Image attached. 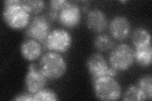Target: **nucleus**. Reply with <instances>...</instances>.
<instances>
[{
  "instance_id": "1",
  "label": "nucleus",
  "mask_w": 152,
  "mask_h": 101,
  "mask_svg": "<svg viewBox=\"0 0 152 101\" xmlns=\"http://www.w3.org/2000/svg\"><path fill=\"white\" fill-rule=\"evenodd\" d=\"M3 17L7 25L13 29H22L30 23V13L23 7L20 0L4 1Z\"/></svg>"
},
{
  "instance_id": "2",
  "label": "nucleus",
  "mask_w": 152,
  "mask_h": 101,
  "mask_svg": "<svg viewBox=\"0 0 152 101\" xmlns=\"http://www.w3.org/2000/svg\"><path fill=\"white\" fill-rule=\"evenodd\" d=\"M66 61L60 53L47 52L39 61V69L47 79L57 80L62 77L66 71Z\"/></svg>"
},
{
  "instance_id": "3",
  "label": "nucleus",
  "mask_w": 152,
  "mask_h": 101,
  "mask_svg": "<svg viewBox=\"0 0 152 101\" xmlns=\"http://www.w3.org/2000/svg\"><path fill=\"white\" fill-rule=\"evenodd\" d=\"M94 92L102 100H116L121 97V86L113 76H104L94 80Z\"/></svg>"
},
{
  "instance_id": "4",
  "label": "nucleus",
  "mask_w": 152,
  "mask_h": 101,
  "mask_svg": "<svg viewBox=\"0 0 152 101\" xmlns=\"http://www.w3.org/2000/svg\"><path fill=\"white\" fill-rule=\"evenodd\" d=\"M111 67L116 71L129 70L134 64V50L127 44H121L112 49L109 56Z\"/></svg>"
},
{
  "instance_id": "5",
  "label": "nucleus",
  "mask_w": 152,
  "mask_h": 101,
  "mask_svg": "<svg viewBox=\"0 0 152 101\" xmlns=\"http://www.w3.org/2000/svg\"><path fill=\"white\" fill-rule=\"evenodd\" d=\"M44 44L47 49L51 51L64 53L72 44V37L65 29L55 28L50 32Z\"/></svg>"
},
{
  "instance_id": "6",
  "label": "nucleus",
  "mask_w": 152,
  "mask_h": 101,
  "mask_svg": "<svg viewBox=\"0 0 152 101\" xmlns=\"http://www.w3.org/2000/svg\"><path fill=\"white\" fill-rule=\"evenodd\" d=\"M86 67L93 80L102 76H115L117 71L108 65L107 60L102 54L95 52L89 56L86 62Z\"/></svg>"
},
{
  "instance_id": "7",
  "label": "nucleus",
  "mask_w": 152,
  "mask_h": 101,
  "mask_svg": "<svg viewBox=\"0 0 152 101\" xmlns=\"http://www.w3.org/2000/svg\"><path fill=\"white\" fill-rule=\"evenodd\" d=\"M50 32L48 19L44 16H36L28 24L27 34L31 39L45 43Z\"/></svg>"
},
{
  "instance_id": "8",
  "label": "nucleus",
  "mask_w": 152,
  "mask_h": 101,
  "mask_svg": "<svg viewBox=\"0 0 152 101\" xmlns=\"http://www.w3.org/2000/svg\"><path fill=\"white\" fill-rule=\"evenodd\" d=\"M46 84L47 78L42 74L39 68H37L33 63L28 66L25 78V85L28 92L34 94L44 89Z\"/></svg>"
},
{
  "instance_id": "9",
  "label": "nucleus",
  "mask_w": 152,
  "mask_h": 101,
  "mask_svg": "<svg viewBox=\"0 0 152 101\" xmlns=\"http://www.w3.org/2000/svg\"><path fill=\"white\" fill-rule=\"evenodd\" d=\"M58 18L61 25L65 27L73 28L79 23L81 12L77 4L69 1L58 13Z\"/></svg>"
},
{
  "instance_id": "10",
  "label": "nucleus",
  "mask_w": 152,
  "mask_h": 101,
  "mask_svg": "<svg viewBox=\"0 0 152 101\" xmlns=\"http://www.w3.org/2000/svg\"><path fill=\"white\" fill-rule=\"evenodd\" d=\"M109 32L114 39L119 41L125 40L131 32L129 20L124 16L114 17L109 25Z\"/></svg>"
},
{
  "instance_id": "11",
  "label": "nucleus",
  "mask_w": 152,
  "mask_h": 101,
  "mask_svg": "<svg viewBox=\"0 0 152 101\" xmlns=\"http://www.w3.org/2000/svg\"><path fill=\"white\" fill-rule=\"evenodd\" d=\"M86 23L89 30L96 33H102L108 26L107 17L101 9H93L88 13Z\"/></svg>"
},
{
  "instance_id": "12",
  "label": "nucleus",
  "mask_w": 152,
  "mask_h": 101,
  "mask_svg": "<svg viewBox=\"0 0 152 101\" xmlns=\"http://www.w3.org/2000/svg\"><path fill=\"white\" fill-rule=\"evenodd\" d=\"M42 47L41 43L35 39H29L23 41L20 46V52L23 58L34 61L41 56Z\"/></svg>"
},
{
  "instance_id": "13",
  "label": "nucleus",
  "mask_w": 152,
  "mask_h": 101,
  "mask_svg": "<svg viewBox=\"0 0 152 101\" xmlns=\"http://www.w3.org/2000/svg\"><path fill=\"white\" fill-rule=\"evenodd\" d=\"M131 41L135 48L150 45L151 44L150 33L143 27L137 28L132 33Z\"/></svg>"
},
{
  "instance_id": "14",
  "label": "nucleus",
  "mask_w": 152,
  "mask_h": 101,
  "mask_svg": "<svg viewBox=\"0 0 152 101\" xmlns=\"http://www.w3.org/2000/svg\"><path fill=\"white\" fill-rule=\"evenodd\" d=\"M152 49L151 44L135 48L134 59L140 66L146 68L151 64Z\"/></svg>"
},
{
  "instance_id": "15",
  "label": "nucleus",
  "mask_w": 152,
  "mask_h": 101,
  "mask_svg": "<svg viewBox=\"0 0 152 101\" xmlns=\"http://www.w3.org/2000/svg\"><path fill=\"white\" fill-rule=\"evenodd\" d=\"M94 46L99 51L107 52L113 49L115 42L110 36L105 33H100L95 37Z\"/></svg>"
},
{
  "instance_id": "16",
  "label": "nucleus",
  "mask_w": 152,
  "mask_h": 101,
  "mask_svg": "<svg viewBox=\"0 0 152 101\" xmlns=\"http://www.w3.org/2000/svg\"><path fill=\"white\" fill-rule=\"evenodd\" d=\"M143 96L144 100H151L152 97V77L151 75L142 76L136 84Z\"/></svg>"
},
{
  "instance_id": "17",
  "label": "nucleus",
  "mask_w": 152,
  "mask_h": 101,
  "mask_svg": "<svg viewBox=\"0 0 152 101\" xmlns=\"http://www.w3.org/2000/svg\"><path fill=\"white\" fill-rule=\"evenodd\" d=\"M23 7L30 14L37 15L40 13L45 7V4L41 0H28V1H20Z\"/></svg>"
},
{
  "instance_id": "18",
  "label": "nucleus",
  "mask_w": 152,
  "mask_h": 101,
  "mask_svg": "<svg viewBox=\"0 0 152 101\" xmlns=\"http://www.w3.org/2000/svg\"><path fill=\"white\" fill-rule=\"evenodd\" d=\"M58 100V95L54 90L42 89L34 94V101H54Z\"/></svg>"
},
{
  "instance_id": "19",
  "label": "nucleus",
  "mask_w": 152,
  "mask_h": 101,
  "mask_svg": "<svg viewBox=\"0 0 152 101\" xmlns=\"http://www.w3.org/2000/svg\"><path fill=\"white\" fill-rule=\"evenodd\" d=\"M123 100H145L140 90L136 85L130 86L124 94Z\"/></svg>"
},
{
  "instance_id": "20",
  "label": "nucleus",
  "mask_w": 152,
  "mask_h": 101,
  "mask_svg": "<svg viewBox=\"0 0 152 101\" xmlns=\"http://www.w3.org/2000/svg\"><path fill=\"white\" fill-rule=\"evenodd\" d=\"M68 3L69 1H65V0H53L50 2L51 9L56 12H60L61 9Z\"/></svg>"
},
{
  "instance_id": "21",
  "label": "nucleus",
  "mask_w": 152,
  "mask_h": 101,
  "mask_svg": "<svg viewBox=\"0 0 152 101\" xmlns=\"http://www.w3.org/2000/svg\"><path fill=\"white\" fill-rule=\"evenodd\" d=\"M13 100L16 101H34V94L30 92L21 93L15 96Z\"/></svg>"
}]
</instances>
